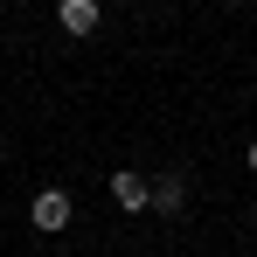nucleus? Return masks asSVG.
<instances>
[{
	"label": "nucleus",
	"mask_w": 257,
	"mask_h": 257,
	"mask_svg": "<svg viewBox=\"0 0 257 257\" xmlns=\"http://www.w3.org/2000/svg\"><path fill=\"white\" fill-rule=\"evenodd\" d=\"M56 21H63L70 35H90V28H97L104 14H97V0H63V7H56Z\"/></svg>",
	"instance_id": "7ed1b4c3"
},
{
	"label": "nucleus",
	"mask_w": 257,
	"mask_h": 257,
	"mask_svg": "<svg viewBox=\"0 0 257 257\" xmlns=\"http://www.w3.org/2000/svg\"><path fill=\"white\" fill-rule=\"evenodd\" d=\"M28 222H35L42 236L70 229V195H63V188H42V195H35V209H28Z\"/></svg>",
	"instance_id": "f257e3e1"
},
{
	"label": "nucleus",
	"mask_w": 257,
	"mask_h": 257,
	"mask_svg": "<svg viewBox=\"0 0 257 257\" xmlns=\"http://www.w3.org/2000/svg\"><path fill=\"white\" fill-rule=\"evenodd\" d=\"M250 174H257V139H250Z\"/></svg>",
	"instance_id": "39448f33"
},
{
	"label": "nucleus",
	"mask_w": 257,
	"mask_h": 257,
	"mask_svg": "<svg viewBox=\"0 0 257 257\" xmlns=\"http://www.w3.org/2000/svg\"><path fill=\"white\" fill-rule=\"evenodd\" d=\"M153 209H160V215H181V209H188V181H181V174L153 181Z\"/></svg>",
	"instance_id": "20e7f679"
},
{
	"label": "nucleus",
	"mask_w": 257,
	"mask_h": 257,
	"mask_svg": "<svg viewBox=\"0 0 257 257\" xmlns=\"http://www.w3.org/2000/svg\"><path fill=\"white\" fill-rule=\"evenodd\" d=\"M111 202H118V209H153V181L132 174V167H118L111 174Z\"/></svg>",
	"instance_id": "f03ea898"
}]
</instances>
